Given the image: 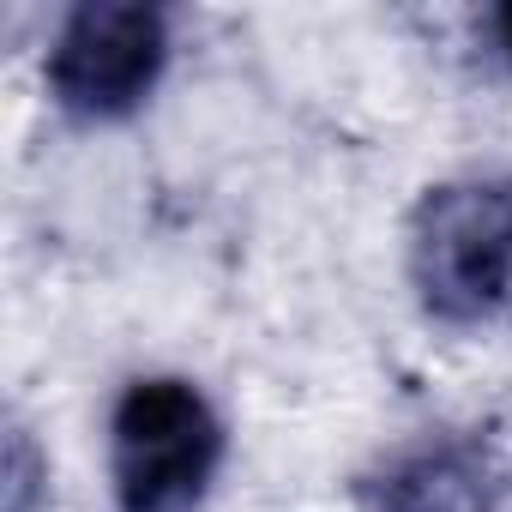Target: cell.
I'll use <instances>...</instances> for the list:
<instances>
[{"mask_svg": "<svg viewBox=\"0 0 512 512\" xmlns=\"http://www.w3.org/2000/svg\"><path fill=\"white\" fill-rule=\"evenodd\" d=\"M404 278L440 332L512 320V175H452L422 187L404 223Z\"/></svg>", "mask_w": 512, "mask_h": 512, "instance_id": "6da1fadb", "label": "cell"}, {"mask_svg": "<svg viewBox=\"0 0 512 512\" xmlns=\"http://www.w3.org/2000/svg\"><path fill=\"white\" fill-rule=\"evenodd\" d=\"M229 458L217 404L187 374H139L109 404L115 512H199Z\"/></svg>", "mask_w": 512, "mask_h": 512, "instance_id": "7a4b0ae2", "label": "cell"}, {"mask_svg": "<svg viewBox=\"0 0 512 512\" xmlns=\"http://www.w3.org/2000/svg\"><path fill=\"white\" fill-rule=\"evenodd\" d=\"M169 67V19L145 0H85L61 13L49 55H43V85L61 115L85 127L127 121L151 103L157 79Z\"/></svg>", "mask_w": 512, "mask_h": 512, "instance_id": "3957f363", "label": "cell"}, {"mask_svg": "<svg viewBox=\"0 0 512 512\" xmlns=\"http://www.w3.org/2000/svg\"><path fill=\"white\" fill-rule=\"evenodd\" d=\"M368 512H494V482L476 446L422 440L368 482Z\"/></svg>", "mask_w": 512, "mask_h": 512, "instance_id": "277c9868", "label": "cell"}, {"mask_svg": "<svg viewBox=\"0 0 512 512\" xmlns=\"http://www.w3.org/2000/svg\"><path fill=\"white\" fill-rule=\"evenodd\" d=\"M49 500V452L25 422H7V458H0V512H37Z\"/></svg>", "mask_w": 512, "mask_h": 512, "instance_id": "5b68a950", "label": "cell"}, {"mask_svg": "<svg viewBox=\"0 0 512 512\" xmlns=\"http://www.w3.org/2000/svg\"><path fill=\"white\" fill-rule=\"evenodd\" d=\"M494 43H500V55L512 61V7H500V13H494Z\"/></svg>", "mask_w": 512, "mask_h": 512, "instance_id": "8992f818", "label": "cell"}]
</instances>
